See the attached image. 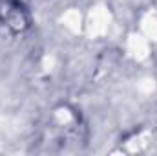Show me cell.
I'll list each match as a JSON object with an SVG mask.
<instances>
[{
	"label": "cell",
	"instance_id": "cell-1",
	"mask_svg": "<svg viewBox=\"0 0 157 156\" xmlns=\"http://www.w3.org/2000/svg\"><path fill=\"white\" fill-rule=\"evenodd\" d=\"M0 28L9 35H22L31 28V13L22 0H0Z\"/></svg>",
	"mask_w": 157,
	"mask_h": 156
}]
</instances>
